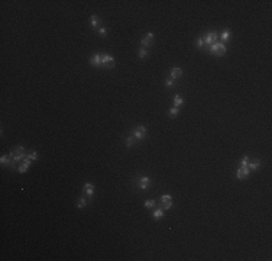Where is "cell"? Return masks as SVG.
Returning a JSON list of instances; mask_svg holds the SVG:
<instances>
[{
    "label": "cell",
    "instance_id": "7",
    "mask_svg": "<svg viewBox=\"0 0 272 261\" xmlns=\"http://www.w3.org/2000/svg\"><path fill=\"white\" fill-rule=\"evenodd\" d=\"M82 192H84V195L87 196L88 199H91L93 195H94V184L93 183H85L84 187H82Z\"/></svg>",
    "mask_w": 272,
    "mask_h": 261
},
{
    "label": "cell",
    "instance_id": "14",
    "mask_svg": "<svg viewBox=\"0 0 272 261\" xmlns=\"http://www.w3.org/2000/svg\"><path fill=\"white\" fill-rule=\"evenodd\" d=\"M90 23H91V28L93 29H99L100 28V19L97 15H93V16L90 17Z\"/></svg>",
    "mask_w": 272,
    "mask_h": 261
},
{
    "label": "cell",
    "instance_id": "26",
    "mask_svg": "<svg viewBox=\"0 0 272 261\" xmlns=\"http://www.w3.org/2000/svg\"><path fill=\"white\" fill-rule=\"evenodd\" d=\"M97 32H99V35L101 36V38H104V36H107V29L104 28V26H100L99 29H97Z\"/></svg>",
    "mask_w": 272,
    "mask_h": 261
},
{
    "label": "cell",
    "instance_id": "29",
    "mask_svg": "<svg viewBox=\"0 0 272 261\" xmlns=\"http://www.w3.org/2000/svg\"><path fill=\"white\" fill-rule=\"evenodd\" d=\"M172 206H174V203H172V200H171V202H168V203H164L162 206H161V207H162L164 210H169Z\"/></svg>",
    "mask_w": 272,
    "mask_h": 261
},
{
    "label": "cell",
    "instance_id": "24",
    "mask_svg": "<svg viewBox=\"0 0 272 261\" xmlns=\"http://www.w3.org/2000/svg\"><path fill=\"white\" fill-rule=\"evenodd\" d=\"M204 39H203V36H198L197 38V41H196V47H197L198 49H201V48H204Z\"/></svg>",
    "mask_w": 272,
    "mask_h": 261
},
{
    "label": "cell",
    "instance_id": "9",
    "mask_svg": "<svg viewBox=\"0 0 272 261\" xmlns=\"http://www.w3.org/2000/svg\"><path fill=\"white\" fill-rule=\"evenodd\" d=\"M249 173H250V170L247 168V165L246 167H240L239 170L236 171V179H239V180L246 179L247 176H249Z\"/></svg>",
    "mask_w": 272,
    "mask_h": 261
},
{
    "label": "cell",
    "instance_id": "22",
    "mask_svg": "<svg viewBox=\"0 0 272 261\" xmlns=\"http://www.w3.org/2000/svg\"><path fill=\"white\" fill-rule=\"evenodd\" d=\"M148 54H149V51H148V48H142L139 49V52H138V55H139V58L140 60H143V58H146L148 57Z\"/></svg>",
    "mask_w": 272,
    "mask_h": 261
},
{
    "label": "cell",
    "instance_id": "6",
    "mask_svg": "<svg viewBox=\"0 0 272 261\" xmlns=\"http://www.w3.org/2000/svg\"><path fill=\"white\" fill-rule=\"evenodd\" d=\"M152 42H154V33H152V32L145 33V35H143V38L140 39L142 47H143V48H148V49H149V47L152 45Z\"/></svg>",
    "mask_w": 272,
    "mask_h": 261
},
{
    "label": "cell",
    "instance_id": "25",
    "mask_svg": "<svg viewBox=\"0 0 272 261\" xmlns=\"http://www.w3.org/2000/svg\"><path fill=\"white\" fill-rule=\"evenodd\" d=\"M145 207H146V209H152V207H155V204H157V202H155V200H151V199H149V200H145Z\"/></svg>",
    "mask_w": 272,
    "mask_h": 261
},
{
    "label": "cell",
    "instance_id": "23",
    "mask_svg": "<svg viewBox=\"0 0 272 261\" xmlns=\"http://www.w3.org/2000/svg\"><path fill=\"white\" fill-rule=\"evenodd\" d=\"M26 158H29L31 161H35V160L38 158V151H29V152L26 154Z\"/></svg>",
    "mask_w": 272,
    "mask_h": 261
},
{
    "label": "cell",
    "instance_id": "21",
    "mask_svg": "<svg viewBox=\"0 0 272 261\" xmlns=\"http://www.w3.org/2000/svg\"><path fill=\"white\" fill-rule=\"evenodd\" d=\"M172 200V196L171 195H162L161 197H159V202L164 204V203H168V202H171Z\"/></svg>",
    "mask_w": 272,
    "mask_h": 261
},
{
    "label": "cell",
    "instance_id": "19",
    "mask_svg": "<svg viewBox=\"0 0 272 261\" xmlns=\"http://www.w3.org/2000/svg\"><path fill=\"white\" fill-rule=\"evenodd\" d=\"M9 163H10V155L3 154L1 155V158H0V164H1L3 167H6V165H9Z\"/></svg>",
    "mask_w": 272,
    "mask_h": 261
},
{
    "label": "cell",
    "instance_id": "11",
    "mask_svg": "<svg viewBox=\"0 0 272 261\" xmlns=\"http://www.w3.org/2000/svg\"><path fill=\"white\" fill-rule=\"evenodd\" d=\"M90 65L93 67H101V54H94L93 57L88 60Z\"/></svg>",
    "mask_w": 272,
    "mask_h": 261
},
{
    "label": "cell",
    "instance_id": "27",
    "mask_svg": "<svg viewBox=\"0 0 272 261\" xmlns=\"http://www.w3.org/2000/svg\"><path fill=\"white\" fill-rule=\"evenodd\" d=\"M174 86H175V84H174L172 78H166V81H165V87H166V89H174Z\"/></svg>",
    "mask_w": 272,
    "mask_h": 261
},
{
    "label": "cell",
    "instance_id": "20",
    "mask_svg": "<svg viewBox=\"0 0 272 261\" xmlns=\"http://www.w3.org/2000/svg\"><path fill=\"white\" fill-rule=\"evenodd\" d=\"M178 113H180V107L172 106L171 109H169V110H168V116H169L171 119H172V118H175V116H177Z\"/></svg>",
    "mask_w": 272,
    "mask_h": 261
},
{
    "label": "cell",
    "instance_id": "12",
    "mask_svg": "<svg viewBox=\"0 0 272 261\" xmlns=\"http://www.w3.org/2000/svg\"><path fill=\"white\" fill-rule=\"evenodd\" d=\"M164 215H165V212H164V209H162V207H157V209L152 212V216H154V219H155V220L162 219V218H164Z\"/></svg>",
    "mask_w": 272,
    "mask_h": 261
},
{
    "label": "cell",
    "instance_id": "4",
    "mask_svg": "<svg viewBox=\"0 0 272 261\" xmlns=\"http://www.w3.org/2000/svg\"><path fill=\"white\" fill-rule=\"evenodd\" d=\"M101 67L107 68V70H112L115 68V58L109 54H103L101 55Z\"/></svg>",
    "mask_w": 272,
    "mask_h": 261
},
{
    "label": "cell",
    "instance_id": "15",
    "mask_svg": "<svg viewBox=\"0 0 272 261\" xmlns=\"http://www.w3.org/2000/svg\"><path fill=\"white\" fill-rule=\"evenodd\" d=\"M259 167H261V161H259V160H253V161H249V164H247V168H249V170H252V171L258 170Z\"/></svg>",
    "mask_w": 272,
    "mask_h": 261
},
{
    "label": "cell",
    "instance_id": "13",
    "mask_svg": "<svg viewBox=\"0 0 272 261\" xmlns=\"http://www.w3.org/2000/svg\"><path fill=\"white\" fill-rule=\"evenodd\" d=\"M230 36H232V32L229 29H224L220 35V39H222V44H226V42L230 41Z\"/></svg>",
    "mask_w": 272,
    "mask_h": 261
},
{
    "label": "cell",
    "instance_id": "16",
    "mask_svg": "<svg viewBox=\"0 0 272 261\" xmlns=\"http://www.w3.org/2000/svg\"><path fill=\"white\" fill-rule=\"evenodd\" d=\"M181 105H184V97H182L181 94H175L174 96V106L180 107Z\"/></svg>",
    "mask_w": 272,
    "mask_h": 261
},
{
    "label": "cell",
    "instance_id": "5",
    "mask_svg": "<svg viewBox=\"0 0 272 261\" xmlns=\"http://www.w3.org/2000/svg\"><path fill=\"white\" fill-rule=\"evenodd\" d=\"M217 38H220V35L216 32V31H210V32H207L206 35L203 36V39H204V44H206V45H211V44L217 42Z\"/></svg>",
    "mask_w": 272,
    "mask_h": 261
},
{
    "label": "cell",
    "instance_id": "1",
    "mask_svg": "<svg viewBox=\"0 0 272 261\" xmlns=\"http://www.w3.org/2000/svg\"><path fill=\"white\" fill-rule=\"evenodd\" d=\"M208 52L213 54V55H217V57H222V55H224V54L227 52V48H226L224 44L217 41V42L211 44V45L208 47Z\"/></svg>",
    "mask_w": 272,
    "mask_h": 261
},
{
    "label": "cell",
    "instance_id": "28",
    "mask_svg": "<svg viewBox=\"0 0 272 261\" xmlns=\"http://www.w3.org/2000/svg\"><path fill=\"white\" fill-rule=\"evenodd\" d=\"M247 164H249V157H247V155H245V157L240 160V167H246Z\"/></svg>",
    "mask_w": 272,
    "mask_h": 261
},
{
    "label": "cell",
    "instance_id": "3",
    "mask_svg": "<svg viewBox=\"0 0 272 261\" xmlns=\"http://www.w3.org/2000/svg\"><path fill=\"white\" fill-rule=\"evenodd\" d=\"M151 184H152V180H151V177H148V176H142V177H139L138 181H136V187L140 189L142 192L148 190V189L151 187Z\"/></svg>",
    "mask_w": 272,
    "mask_h": 261
},
{
    "label": "cell",
    "instance_id": "10",
    "mask_svg": "<svg viewBox=\"0 0 272 261\" xmlns=\"http://www.w3.org/2000/svg\"><path fill=\"white\" fill-rule=\"evenodd\" d=\"M182 74H184L182 68L174 67V68H171V71H169V78H172V80H175V78H180V77H182Z\"/></svg>",
    "mask_w": 272,
    "mask_h": 261
},
{
    "label": "cell",
    "instance_id": "2",
    "mask_svg": "<svg viewBox=\"0 0 272 261\" xmlns=\"http://www.w3.org/2000/svg\"><path fill=\"white\" fill-rule=\"evenodd\" d=\"M146 135H148V130H146V128L145 126H136V128H133L132 129V137L136 141H142V139L146 138Z\"/></svg>",
    "mask_w": 272,
    "mask_h": 261
},
{
    "label": "cell",
    "instance_id": "17",
    "mask_svg": "<svg viewBox=\"0 0 272 261\" xmlns=\"http://www.w3.org/2000/svg\"><path fill=\"white\" fill-rule=\"evenodd\" d=\"M135 144H136V139L133 138L132 135H130V137H127V138L124 139V145H126L127 148H132Z\"/></svg>",
    "mask_w": 272,
    "mask_h": 261
},
{
    "label": "cell",
    "instance_id": "18",
    "mask_svg": "<svg viewBox=\"0 0 272 261\" xmlns=\"http://www.w3.org/2000/svg\"><path fill=\"white\" fill-rule=\"evenodd\" d=\"M75 206H77L78 209H84V207L87 206V199H85V197H80V199L77 200Z\"/></svg>",
    "mask_w": 272,
    "mask_h": 261
},
{
    "label": "cell",
    "instance_id": "8",
    "mask_svg": "<svg viewBox=\"0 0 272 261\" xmlns=\"http://www.w3.org/2000/svg\"><path fill=\"white\" fill-rule=\"evenodd\" d=\"M31 165H32V161H31L29 158H25L22 163L19 164V167H17V171H19V173H26V171H28V168H29Z\"/></svg>",
    "mask_w": 272,
    "mask_h": 261
}]
</instances>
